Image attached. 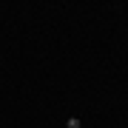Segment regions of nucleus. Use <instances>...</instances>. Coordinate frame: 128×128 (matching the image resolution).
<instances>
[{"label": "nucleus", "mask_w": 128, "mask_h": 128, "mask_svg": "<svg viewBox=\"0 0 128 128\" xmlns=\"http://www.w3.org/2000/svg\"><path fill=\"white\" fill-rule=\"evenodd\" d=\"M66 128H80V120H74V117H71V120H68V125H66Z\"/></svg>", "instance_id": "f257e3e1"}]
</instances>
